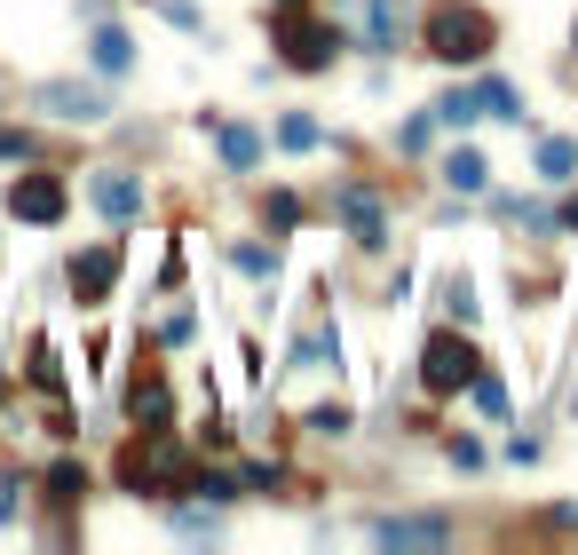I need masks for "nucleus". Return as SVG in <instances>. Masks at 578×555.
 I'll use <instances>...</instances> for the list:
<instances>
[{
	"instance_id": "obj_1",
	"label": "nucleus",
	"mask_w": 578,
	"mask_h": 555,
	"mask_svg": "<svg viewBox=\"0 0 578 555\" xmlns=\"http://www.w3.org/2000/svg\"><path fill=\"white\" fill-rule=\"evenodd\" d=\"M499 41V24L484 9H467V0H436L428 9V56H444V63H484Z\"/></svg>"
},
{
	"instance_id": "obj_2",
	"label": "nucleus",
	"mask_w": 578,
	"mask_h": 555,
	"mask_svg": "<svg viewBox=\"0 0 578 555\" xmlns=\"http://www.w3.org/2000/svg\"><path fill=\"white\" fill-rule=\"evenodd\" d=\"M119 484H135V493H190V461L166 429H151L143 444L119 452Z\"/></svg>"
},
{
	"instance_id": "obj_3",
	"label": "nucleus",
	"mask_w": 578,
	"mask_h": 555,
	"mask_svg": "<svg viewBox=\"0 0 578 555\" xmlns=\"http://www.w3.org/2000/svg\"><path fill=\"white\" fill-rule=\"evenodd\" d=\"M278 48H286V63H301V72H325L333 63V48H342V32H325L317 16H301V9H278Z\"/></svg>"
},
{
	"instance_id": "obj_4",
	"label": "nucleus",
	"mask_w": 578,
	"mask_h": 555,
	"mask_svg": "<svg viewBox=\"0 0 578 555\" xmlns=\"http://www.w3.org/2000/svg\"><path fill=\"white\" fill-rule=\"evenodd\" d=\"M475 366H484V357H475L460 334H436L428 349H420V381L436 389V397H452V389H467L475 381Z\"/></svg>"
},
{
	"instance_id": "obj_5",
	"label": "nucleus",
	"mask_w": 578,
	"mask_h": 555,
	"mask_svg": "<svg viewBox=\"0 0 578 555\" xmlns=\"http://www.w3.org/2000/svg\"><path fill=\"white\" fill-rule=\"evenodd\" d=\"M63 207H72L63 175H16V183H9V215H16V222H63Z\"/></svg>"
},
{
	"instance_id": "obj_6",
	"label": "nucleus",
	"mask_w": 578,
	"mask_h": 555,
	"mask_svg": "<svg viewBox=\"0 0 578 555\" xmlns=\"http://www.w3.org/2000/svg\"><path fill=\"white\" fill-rule=\"evenodd\" d=\"M333 207H342V222L357 231V246H389V222H381V199H372V190H357V183H349Z\"/></svg>"
},
{
	"instance_id": "obj_7",
	"label": "nucleus",
	"mask_w": 578,
	"mask_h": 555,
	"mask_svg": "<svg viewBox=\"0 0 578 555\" xmlns=\"http://www.w3.org/2000/svg\"><path fill=\"white\" fill-rule=\"evenodd\" d=\"M112 278H119V246H88L72 263V293H80V302H104Z\"/></svg>"
},
{
	"instance_id": "obj_8",
	"label": "nucleus",
	"mask_w": 578,
	"mask_h": 555,
	"mask_svg": "<svg viewBox=\"0 0 578 555\" xmlns=\"http://www.w3.org/2000/svg\"><path fill=\"white\" fill-rule=\"evenodd\" d=\"M88 199L104 207L112 222H135V215H143V183H135V175H95V183H88Z\"/></svg>"
},
{
	"instance_id": "obj_9",
	"label": "nucleus",
	"mask_w": 578,
	"mask_h": 555,
	"mask_svg": "<svg viewBox=\"0 0 578 555\" xmlns=\"http://www.w3.org/2000/svg\"><path fill=\"white\" fill-rule=\"evenodd\" d=\"M372 540L381 547H444L452 532L436 524V516H389V524H372Z\"/></svg>"
},
{
	"instance_id": "obj_10",
	"label": "nucleus",
	"mask_w": 578,
	"mask_h": 555,
	"mask_svg": "<svg viewBox=\"0 0 578 555\" xmlns=\"http://www.w3.org/2000/svg\"><path fill=\"white\" fill-rule=\"evenodd\" d=\"M41 104H48L56 119H104V95H95V88H72V80H48Z\"/></svg>"
},
{
	"instance_id": "obj_11",
	"label": "nucleus",
	"mask_w": 578,
	"mask_h": 555,
	"mask_svg": "<svg viewBox=\"0 0 578 555\" xmlns=\"http://www.w3.org/2000/svg\"><path fill=\"white\" fill-rule=\"evenodd\" d=\"M88 56H95V72H127V63H135V41H127L119 24H104V32L88 41Z\"/></svg>"
},
{
	"instance_id": "obj_12",
	"label": "nucleus",
	"mask_w": 578,
	"mask_h": 555,
	"mask_svg": "<svg viewBox=\"0 0 578 555\" xmlns=\"http://www.w3.org/2000/svg\"><path fill=\"white\" fill-rule=\"evenodd\" d=\"M444 183H452V190H484V183H492L484 151H452V159H444Z\"/></svg>"
},
{
	"instance_id": "obj_13",
	"label": "nucleus",
	"mask_w": 578,
	"mask_h": 555,
	"mask_svg": "<svg viewBox=\"0 0 578 555\" xmlns=\"http://www.w3.org/2000/svg\"><path fill=\"white\" fill-rule=\"evenodd\" d=\"M539 175H547V183H570V175H578V143L547 136V143H539Z\"/></svg>"
},
{
	"instance_id": "obj_14",
	"label": "nucleus",
	"mask_w": 578,
	"mask_h": 555,
	"mask_svg": "<svg viewBox=\"0 0 578 555\" xmlns=\"http://www.w3.org/2000/svg\"><path fill=\"white\" fill-rule=\"evenodd\" d=\"M262 159V136L254 127H222V167H254Z\"/></svg>"
},
{
	"instance_id": "obj_15",
	"label": "nucleus",
	"mask_w": 578,
	"mask_h": 555,
	"mask_svg": "<svg viewBox=\"0 0 578 555\" xmlns=\"http://www.w3.org/2000/svg\"><path fill=\"white\" fill-rule=\"evenodd\" d=\"M475 104H484L492 119H523V95L507 88V80H484V88H475Z\"/></svg>"
},
{
	"instance_id": "obj_16",
	"label": "nucleus",
	"mask_w": 578,
	"mask_h": 555,
	"mask_svg": "<svg viewBox=\"0 0 578 555\" xmlns=\"http://www.w3.org/2000/svg\"><path fill=\"white\" fill-rule=\"evenodd\" d=\"M475 112H484V104H475V88H452V95H436V119H444V127H467Z\"/></svg>"
},
{
	"instance_id": "obj_17",
	"label": "nucleus",
	"mask_w": 578,
	"mask_h": 555,
	"mask_svg": "<svg viewBox=\"0 0 578 555\" xmlns=\"http://www.w3.org/2000/svg\"><path fill=\"white\" fill-rule=\"evenodd\" d=\"M278 143H286V151H310V143H317V119H310V112H286V119H278Z\"/></svg>"
},
{
	"instance_id": "obj_18",
	"label": "nucleus",
	"mask_w": 578,
	"mask_h": 555,
	"mask_svg": "<svg viewBox=\"0 0 578 555\" xmlns=\"http://www.w3.org/2000/svg\"><path fill=\"white\" fill-rule=\"evenodd\" d=\"M135 420H166V381H135Z\"/></svg>"
},
{
	"instance_id": "obj_19",
	"label": "nucleus",
	"mask_w": 578,
	"mask_h": 555,
	"mask_svg": "<svg viewBox=\"0 0 578 555\" xmlns=\"http://www.w3.org/2000/svg\"><path fill=\"white\" fill-rule=\"evenodd\" d=\"M80 493H88V476H80V469H72V461H63V469H56V476H48V500H56V508H72V500H80Z\"/></svg>"
},
{
	"instance_id": "obj_20",
	"label": "nucleus",
	"mask_w": 578,
	"mask_h": 555,
	"mask_svg": "<svg viewBox=\"0 0 578 555\" xmlns=\"http://www.w3.org/2000/svg\"><path fill=\"white\" fill-rule=\"evenodd\" d=\"M467 389H475V405H484V413H492V420H499V413H507V389H499V381H492V373H484V366H475V381H467Z\"/></svg>"
},
{
	"instance_id": "obj_21",
	"label": "nucleus",
	"mask_w": 578,
	"mask_h": 555,
	"mask_svg": "<svg viewBox=\"0 0 578 555\" xmlns=\"http://www.w3.org/2000/svg\"><path fill=\"white\" fill-rule=\"evenodd\" d=\"M444 310H452L460 325L475 317V286H467V278H444Z\"/></svg>"
},
{
	"instance_id": "obj_22",
	"label": "nucleus",
	"mask_w": 578,
	"mask_h": 555,
	"mask_svg": "<svg viewBox=\"0 0 578 555\" xmlns=\"http://www.w3.org/2000/svg\"><path fill=\"white\" fill-rule=\"evenodd\" d=\"M238 270H254V278H269V270H278V254H262V246H238Z\"/></svg>"
},
{
	"instance_id": "obj_23",
	"label": "nucleus",
	"mask_w": 578,
	"mask_h": 555,
	"mask_svg": "<svg viewBox=\"0 0 578 555\" xmlns=\"http://www.w3.org/2000/svg\"><path fill=\"white\" fill-rule=\"evenodd\" d=\"M0 159H24V136H16V127H0Z\"/></svg>"
},
{
	"instance_id": "obj_24",
	"label": "nucleus",
	"mask_w": 578,
	"mask_h": 555,
	"mask_svg": "<svg viewBox=\"0 0 578 555\" xmlns=\"http://www.w3.org/2000/svg\"><path fill=\"white\" fill-rule=\"evenodd\" d=\"M563 222H570V231H578V199H570V207H563Z\"/></svg>"
},
{
	"instance_id": "obj_25",
	"label": "nucleus",
	"mask_w": 578,
	"mask_h": 555,
	"mask_svg": "<svg viewBox=\"0 0 578 555\" xmlns=\"http://www.w3.org/2000/svg\"><path fill=\"white\" fill-rule=\"evenodd\" d=\"M278 9H301V0H278Z\"/></svg>"
}]
</instances>
